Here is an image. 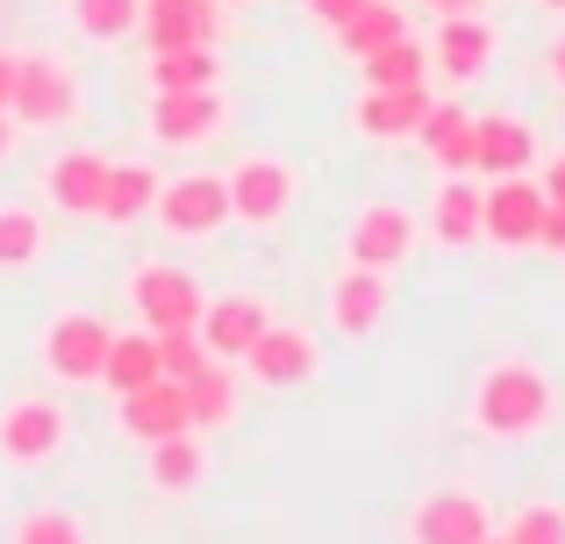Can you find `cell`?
I'll return each mask as SVG.
<instances>
[{
  "instance_id": "5bb4252c",
  "label": "cell",
  "mask_w": 565,
  "mask_h": 544,
  "mask_svg": "<svg viewBox=\"0 0 565 544\" xmlns=\"http://www.w3.org/2000/svg\"><path fill=\"white\" fill-rule=\"evenodd\" d=\"M265 322H273V308H265L258 294H222V301L201 308V322H193V330H201L207 359H244V344L265 330Z\"/></svg>"
},
{
  "instance_id": "f1b7e54d",
  "label": "cell",
  "mask_w": 565,
  "mask_h": 544,
  "mask_svg": "<svg viewBox=\"0 0 565 544\" xmlns=\"http://www.w3.org/2000/svg\"><path fill=\"white\" fill-rule=\"evenodd\" d=\"M359 65H365V86H423L429 51L415 36H394V43H380V51H365Z\"/></svg>"
},
{
  "instance_id": "9a60e30c",
  "label": "cell",
  "mask_w": 565,
  "mask_h": 544,
  "mask_svg": "<svg viewBox=\"0 0 565 544\" xmlns=\"http://www.w3.org/2000/svg\"><path fill=\"white\" fill-rule=\"evenodd\" d=\"M429 115V94L423 86H365L359 108H351V122H359V137L373 143H394V137H415Z\"/></svg>"
},
{
  "instance_id": "f35d334b",
  "label": "cell",
  "mask_w": 565,
  "mask_h": 544,
  "mask_svg": "<svg viewBox=\"0 0 565 544\" xmlns=\"http://www.w3.org/2000/svg\"><path fill=\"white\" fill-rule=\"evenodd\" d=\"M429 14H480V0H423Z\"/></svg>"
},
{
  "instance_id": "74e56055",
  "label": "cell",
  "mask_w": 565,
  "mask_h": 544,
  "mask_svg": "<svg viewBox=\"0 0 565 544\" xmlns=\"http://www.w3.org/2000/svg\"><path fill=\"white\" fill-rule=\"evenodd\" d=\"M14 72H22V57L0 51V115H8V100H14Z\"/></svg>"
},
{
  "instance_id": "52a82bcc",
  "label": "cell",
  "mask_w": 565,
  "mask_h": 544,
  "mask_svg": "<svg viewBox=\"0 0 565 544\" xmlns=\"http://www.w3.org/2000/svg\"><path fill=\"white\" fill-rule=\"evenodd\" d=\"M72 108H79V79H72L57 57H22V72H14V100H8L14 122L57 129V122H72Z\"/></svg>"
},
{
  "instance_id": "7c38bea8",
  "label": "cell",
  "mask_w": 565,
  "mask_h": 544,
  "mask_svg": "<svg viewBox=\"0 0 565 544\" xmlns=\"http://www.w3.org/2000/svg\"><path fill=\"white\" fill-rule=\"evenodd\" d=\"M222 129V94L215 86H180V94H151V137L186 151V143H207Z\"/></svg>"
},
{
  "instance_id": "d6a6232c",
  "label": "cell",
  "mask_w": 565,
  "mask_h": 544,
  "mask_svg": "<svg viewBox=\"0 0 565 544\" xmlns=\"http://www.w3.org/2000/svg\"><path fill=\"white\" fill-rule=\"evenodd\" d=\"M509 544H565V509L558 502H530L509 516V531H501Z\"/></svg>"
},
{
  "instance_id": "4fadbf2b",
  "label": "cell",
  "mask_w": 565,
  "mask_h": 544,
  "mask_svg": "<svg viewBox=\"0 0 565 544\" xmlns=\"http://www.w3.org/2000/svg\"><path fill=\"white\" fill-rule=\"evenodd\" d=\"M143 43L151 51H186V43H222L215 0H143Z\"/></svg>"
},
{
  "instance_id": "83f0119b",
  "label": "cell",
  "mask_w": 565,
  "mask_h": 544,
  "mask_svg": "<svg viewBox=\"0 0 565 544\" xmlns=\"http://www.w3.org/2000/svg\"><path fill=\"white\" fill-rule=\"evenodd\" d=\"M394 36H408V14H401L394 0H359V8H351V22L337 29V43H344L351 57L380 51V43H394Z\"/></svg>"
},
{
  "instance_id": "d590c367",
  "label": "cell",
  "mask_w": 565,
  "mask_h": 544,
  "mask_svg": "<svg viewBox=\"0 0 565 544\" xmlns=\"http://www.w3.org/2000/svg\"><path fill=\"white\" fill-rule=\"evenodd\" d=\"M537 244H544V252H558V258H565V209H558V201H544V223H537Z\"/></svg>"
},
{
  "instance_id": "ba28073f",
  "label": "cell",
  "mask_w": 565,
  "mask_h": 544,
  "mask_svg": "<svg viewBox=\"0 0 565 544\" xmlns=\"http://www.w3.org/2000/svg\"><path fill=\"white\" fill-rule=\"evenodd\" d=\"M158 223L172 237H215L230 223V180L222 172H186V180L158 186Z\"/></svg>"
},
{
  "instance_id": "603a6c76",
  "label": "cell",
  "mask_w": 565,
  "mask_h": 544,
  "mask_svg": "<svg viewBox=\"0 0 565 544\" xmlns=\"http://www.w3.org/2000/svg\"><path fill=\"white\" fill-rule=\"evenodd\" d=\"M480 194H487V186H466V180H444L437 186V201H429V230H437L444 252L480 244Z\"/></svg>"
},
{
  "instance_id": "4316f807",
  "label": "cell",
  "mask_w": 565,
  "mask_h": 544,
  "mask_svg": "<svg viewBox=\"0 0 565 544\" xmlns=\"http://www.w3.org/2000/svg\"><path fill=\"white\" fill-rule=\"evenodd\" d=\"M180 387H186V416H193V430H222V423H236V380L222 373L215 359H207L193 380H180Z\"/></svg>"
},
{
  "instance_id": "8d00e7d4",
  "label": "cell",
  "mask_w": 565,
  "mask_h": 544,
  "mask_svg": "<svg viewBox=\"0 0 565 544\" xmlns=\"http://www.w3.org/2000/svg\"><path fill=\"white\" fill-rule=\"evenodd\" d=\"M544 201H558V209H565V158L544 166Z\"/></svg>"
},
{
  "instance_id": "60d3db41",
  "label": "cell",
  "mask_w": 565,
  "mask_h": 544,
  "mask_svg": "<svg viewBox=\"0 0 565 544\" xmlns=\"http://www.w3.org/2000/svg\"><path fill=\"white\" fill-rule=\"evenodd\" d=\"M552 79L565 86V43H558V51H552Z\"/></svg>"
},
{
  "instance_id": "8992f818",
  "label": "cell",
  "mask_w": 565,
  "mask_h": 544,
  "mask_svg": "<svg viewBox=\"0 0 565 544\" xmlns=\"http://www.w3.org/2000/svg\"><path fill=\"white\" fill-rule=\"evenodd\" d=\"M230 180V223H250V230H273L279 215L294 209V172L279 166V158L250 151L236 172H222Z\"/></svg>"
},
{
  "instance_id": "9c48e42d",
  "label": "cell",
  "mask_w": 565,
  "mask_h": 544,
  "mask_svg": "<svg viewBox=\"0 0 565 544\" xmlns=\"http://www.w3.org/2000/svg\"><path fill=\"white\" fill-rule=\"evenodd\" d=\"M537 223H544V186H530L523 172H509L480 194V237H494L501 252H530Z\"/></svg>"
},
{
  "instance_id": "ffe728a7",
  "label": "cell",
  "mask_w": 565,
  "mask_h": 544,
  "mask_svg": "<svg viewBox=\"0 0 565 544\" xmlns=\"http://www.w3.org/2000/svg\"><path fill=\"white\" fill-rule=\"evenodd\" d=\"M100 186H108V158L100 151H65L43 180V194L57 201L65 215H100Z\"/></svg>"
},
{
  "instance_id": "cb8c5ba5",
  "label": "cell",
  "mask_w": 565,
  "mask_h": 544,
  "mask_svg": "<svg viewBox=\"0 0 565 544\" xmlns=\"http://www.w3.org/2000/svg\"><path fill=\"white\" fill-rule=\"evenodd\" d=\"M415 137H423V151L437 158L444 172H472V115L466 108H451V100H429V115H423V129H415Z\"/></svg>"
},
{
  "instance_id": "5b68a950",
  "label": "cell",
  "mask_w": 565,
  "mask_h": 544,
  "mask_svg": "<svg viewBox=\"0 0 565 544\" xmlns=\"http://www.w3.org/2000/svg\"><path fill=\"white\" fill-rule=\"evenodd\" d=\"M415 252V215L401 201H365L344 230V258L351 266H373V273H394L401 258Z\"/></svg>"
},
{
  "instance_id": "7a4b0ae2",
  "label": "cell",
  "mask_w": 565,
  "mask_h": 544,
  "mask_svg": "<svg viewBox=\"0 0 565 544\" xmlns=\"http://www.w3.org/2000/svg\"><path fill=\"white\" fill-rule=\"evenodd\" d=\"M65 430H72L65 402L22 394V402L0 408V459H8V466H43V459H57V451H65Z\"/></svg>"
},
{
  "instance_id": "d6986e66",
  "label": "cell",
  "mask_w": 565,
  "mask_h": 544,
  "mask_svg": "<svg viewBox=\"0 0 565 544\" xmlns=\"http://www.w3.org/2000/svg\"><path fill=\"white\" fill-rule=\"evenodd\" d=\"M429 57L444 65V79H480V65L494 57V29H487L480 14H437Z\"/></svg>"
},
{
  "instance_id": "e575fe53",
  "label": "cell",
  "mask_w": 565,
  "mask_h": 544,
  "mask_svg": "<svg viewBox=\"0 0 565 544\" xmlns=\"http://www.w3.org/2000/svg\"><path fill=\"white\" fill-rule=\"evenodd\" d=\"M301 8H308V22H322V29H344L359 0H301Z\"/></svg>"
},
{
  "instance_id": "1f68e13d",
  "label": "cell",
  "mask_w": 565,
  "mask_h": 544,
  "mask_svg": "<svg viewBox=\"0 0 565 544\" xmlns=\"http://www.w3.org/2000/svg\"><path fill=\"white\" fill-rule=\"evenodd\" d=\"M14 544H86V523L72 509H29L14 523Z\"/></svg>"
},
{
  "instance_id": "2e32d148",
  "label": "cell",
  "mask_w": 565,
  "mask_h": 544,
  "mask_svg": "<svg viewBox=\"0 0 565 544\" xmlns=\"http://www.w3.org/2000/svg\"><path fill=\"white\" fill-rule=\"evenodd\" d=\"M122 430L137 437V445H158V437H172V430H193V416H186V387L158 373L151 387L122 394Z\"/></svg>"
},
{
  "instance_id": "8fae6325",
  "label": "cell",
  "mask_w": 565,
  "mask_h": 544,
  "mask_svg": "<svg viewBox=\"0 0 565 544\" xmlns=\"http://www.w3.org/2000/svg\"><path fill=\"white\" fill-rule=\"evenodd\" d=\"M244 373L258 380V387H301V380L316 373V337H308L301 322H265L244 344Z\"/></svg>"
},
{
  "instance_id": "7bdbcfd3",
  "label": "cell",
  "mask_w": 565,
  "mask_h": 544,
  "mask_svg": "<svg viewBox=\"0 0 565 544\" xmlns=\"http://www.w3.org/2000/svg\"><path fill=\"white\" fill-rule=\"evenodd\" d=\"M480 544H509V537H494V531H487V537H480Z\"/></svg>"
},
{
  "instance_id": "ab89813d",
  "label": "cell",
  "mask_w": 565,
  "mask_h": 544,
  "mask_svg": "<svg viewBox=\"0 0 565 544\" xmlns=\"http://www.w3.org/2000/svg\"><path fill=\"white\" fill-rule=\"evenodd\" d=\"M14 151V115H0V158Z\"/></svg>"
},
{
  "instance_id": "b9f144b4",
  "label": "cell",
  "mask_w": 565,
  "mask_h": 544,
  "mask_svg": "<svg viewBox=\"0 0 565 544\" xmlns=\"http://www.w3.org/2000/svg\"><path fill=\"white\" fill-rule=\"evenodd\" d=\"M537 8H552V14H565V0H537Z\"/></svg>"
},
{
  "instance_id": "277c9868",
  "label": "cell",
  "mask_w": 565,
  "mask_h": 544,
  "mask_svg": "<svg viewBox=\"0 0 565 544\" xmlns=\"http://www.w3.org/2000/svg\"><path fill=\"white\" fill-rule=\"evenodd\" d=\"M108 344H115L108 322L86 316V308H72V316H57L51 330H43V365H51V380H65V387H86V380H100Z\"/></svg>"
},
{
  "instance_id": "836d02e7",
  "label": "cell",
  "mask_w": 565,
  "mask_h": 544,
  "mask_svg": "<svg viewBox=\"0 0 565 544\" xmlns=\"http://www.w3.org/2000/svg\"><path fill=\"white\" fill-rule=\"evenodd\" d=\"M201 365H207L201 330H158V373L166 380H193Z\"/></svg>"
},
{
  "instance_id": "4dcf8cb0",
  "label": "cell",
  "mask_w": 565,
  "mask_h": 544,
  "mask_svg": "<svg viewBox=\"0 0 565 544\" xmlns=\"http://www.w3.org/2000/svg\"><path fill=\"white\" fill-rule=\"evenodd\" d=\"M43 252V215L36 209H0V273H22Z\"/></svg>"
},
{
  "instance_id": "44dd1931",
  "label": "cell",
  "mask_w": 565,
  "mask_h": 544,
  "mask_svg": "<svg viewBox=\"0 0 565 544\" xmlns=\"http://www.w3.org/2000/svg\"><path fill=\"white\" fill-rule=\"evenodd\" d=\"M143 459H151V488H158V494H193V488H201V473H207L201 430L158 437V445H143Z\"/></svg>"
},
{
  "instance_id": "3957f363",
  "label": "cell",
  "mask_w": 565,
  "mask_h": 544,
  "mask_svg": "<svg viewBox=\"0 0 565 544\" xmlns=\"http://www.w3.org/2000/svg\"><path fill=\"white\" fill-rule=\"evenodd\" d=\"M129 308H137L143 330H193L201 308H207V294H201V279L186 266H143L129 279Z\"/></svg>"
},
{
  "instance_id": "e0dca14e",
  "label": "cell",
  "mask_w": 565,
  "mask_h": 544,
  "mask_svg": "<svg viewBox=\"0 0 565 544\" xmlns=\"http://www.w3.org/2000/svg\"><path fill=\"white\" fill-rule=\"evenodd\" d=\"M330 322L344 337H373L380 322H386V273L373 266H344L330 279Z\"/></svg>"
},
{
  "instance_id": "7402d4cb",
  "label": "cell",
  "mask_w": 565,
  "mask_h": 544,
  "mask_svg": "<svg viewBox=\"0 0 565 544\" xmlns=\"http://www.w3.org/2000/svg\"><path fill=\"white\" fill-rule=\"evenodd\" d=\"M151 209H158V172H151V166H137V158L108 166V186H100V223L129 230V223H143Z\"/></svg>"
},
{
  "instance_id": "ac0fdd59",
  "label": "cell",
  "mask_w": 565,
  "mask_h": 544,
  "mask_svg": "<svg viewBox=\"0 0 565 544\" xmlns=\"http://www.w3.org/2000/svg\"><path fill=\"white\" fill-rule=\"evenodd\" d=\"M530 158H537V137H530L523 115H487V122H472V172L509 180V172L530 166Z\"/></svg>"
},
{
  "instance_id": "f546056e",
  "label": "cell",
  "mask_w": 565,
  "mask_h": 544,
  "mask_svg": "<svg viewBox=\"0 0 565 544\" xmlns=\"http://www.w3.org/2000/svg\"><path fill=\"white\" fill-rule=\"evenodd\" d=\"M72 22L94 43H122L129 29L143 22V0H72Z\"/></svg>"
},
{
  "instance_id": "30bf717a",
  "label": "cell",
  "mask_w": 565,
  "mask_h": 544,
  "mask_svg": "<svg viewBox=\"0 0 565 544\" xmlns=\"http://www.w3.org/2000/svg\"><path fill=\"white\" fill-rule=\"evenodd\" d=\"M494 523H487V502L466 488H437L408 509V544H480Z\"/></svg>"
},
{
  "instance_id": "d4e9b609",
  "label": "cell",
  "mask_w": 565,
  "mask_h": 544,
  "mask_svg": "<svg viewBox=\"0 0 565 544\" xmlns=\"http://www.w3.org/2000/svg\"><path fill=\"white\" fill-rule=\"evenodd\" d=\"M151 380H158V330H129V337H115L108 359H100V387L137 394V387H151Z\"/></svg>"
},
{
  "instance_id": "484cf974",
  "label": "cell",
  "mask_w": 565,
  "mask_h": 544,
  "mask_svg": "<svg viewBox=\"0 0 565 544\" xmlns=\"http://www.w3.org/2000/svg\"><path fill=\"white\" fill-rule=\"evenodd\" d=\"M222 79V51L215 43H186V51H151V86L180 94V86H215Z\"/></svg>"
},
{
  "instance_id": "6da1fadb",
  "label": "cell",
  "mask_w": 565,
  "mask_h": 544,
  "mask_svg": "<svg viewBox=\"0 0 565 544\" xmlns=\"http://www.w3.org/2000/svg\"><path fill=\"white\" fill-rule=\"evenodd\" d=\"M472 423H480L487 437H501V445H515V437H537L544 423H552V380H544L530 359L487 365L480 387H472Z\"/></svg>"
}]
</instances>
